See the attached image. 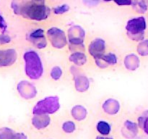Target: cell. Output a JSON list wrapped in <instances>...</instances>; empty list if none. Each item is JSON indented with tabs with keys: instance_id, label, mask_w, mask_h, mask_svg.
Instances as JSON below:
<instances>
[{
	"instance_id": "cell-25",
	"label": "cell",
	"mask_w": 148,
	"mask_h": 139,
	"mask_svg": "<svg viewBox=\"0 0 148 139\" xmlns=\"http://www.w3.org/2000/svg\"><path fill=\"white\" fill-rule=\"evenodd\" d=\"M43 139H59V138H53V137H47V138H45Z\"/></svg>"
},
{
	"instance_id": "cell-12",
	"label": "cell",
	"mask_w": 148,
	"mask_h": 139,
	"mask_svg": "<svg viewBox=\"0 0 148 139\" xmlns=\"http://www.w3.org/2000/svg\"><path fill=\"white\" fill-rule=\"evenodd\" d=\"M103 109L106 114L111 117L117 115L120 111V104L114 99H108L103 104Z\"/></svg>"
},
{
	"instance_id": "cell-23",
	"label": "cell",
	"mask_w": 148,
	"mask_h": 139,
	"mask_svg": "<svg viewBox=\"0 0 148 139\" xmlns=\"http://www.w3.org/2000/svg\"><path fill=\"white\" fill-rule=\"evenodd\" d=\"M114 1L120 6L131 5V4H132V0H114Z\"/></svg>"
},
{
	"instance_id": "cell-11",
	"label": "cell",
	"mask_w": 148,
	"mask_h": 139,
	"mask_svg": "<svg viewBox=\"0 0 148 139\" xmlns=\"http://www.w3.org/2000/svg\"><path fill=\"white\" fill-rule=\"evenodd\" d=\"M61 131L62 134L66 136H71L77 133L78 130L77 122L74 120H64L61 122Z\"/></svg>"
},
{
	"instance_id": "cell-6",
	"label": "cell",
	"mask_w": 148,
	"mask_h": 139,
	"mask_svg": "<svg viewBox=\"0 0 148 139\" xmlns=\"http://www.w3.org/2000/svg\"><path fill=\"white\" fill-rule=\"evenodd\" d=\"M47 34L53 47L60 49L66 45V36L64 31H62L60 29L52 28L48 30Z\"/></svg>"
},
{
	"instance_id": "cell-13",
	"label": "cell",
	"mask_w": 148,
	"mask_h": 139,
	"mask_svg": "<svg viewBox=\"0 0 148 139\" xmlns=\"http://www.w3.org/2000/svg\"><path fill=\"white\" fill-rule=\"evenodd\" d=\"M95 130L98 135L111 136L113 132V125L106 120H99L95 123Z\"/></svg>"
},
{
	"instance_id": "cell-20",
	"label": "cell",
	"mask_w": 148,
	"mask_h": 139,
	"mask_svg": "<svg viewBox=\"0 0 148 139\" xmlns=\"http://www.w3.org/2000/svg\"><path fill=\"white\" fill-rule=\"evenodd\" d=\"M62 74V71L61 70L60 67H54L53 69L51 70V76L52 77V78L54 80H59L61 78Z\"/></svg>"
},
{
	"instance_id": "cell-3",
	"label": "cell",
	"mask_w": 148,
	"mask_h": 139,
	"mask_svg": "<svg viewBox=\"0 0 148 139\" xmlns=\"http://www.w3.org/2000/svg\"><path fill=\"white\" fill-rule=\"evenodd\" d=\"M146 29V21L143 17H136L129 20L126 25L127 35L134 41L142 40Z\"/></svg>"
},
{
	"instance_id": "cell-16",
	"label": "cell",
	"mask_w": 148,
	"mask_h": 139,
	"mask_svg": "<svg viewBox=\"0 0 148 139\" xmlns=\"http://www.w3.org/2000/svg\"><path fill=\"white\" fill-rule=\"evenodd\" d=\"M16 130L8 126L0 127V139H14Z\"/></svg>"
},
{
	"instance_id": "cell-4",
	"label": "cell",
	"mask_w": 148,
	"mask_h": 139,
	"mask_svg": "<svg viewBox=\"0 0 148 139\" xmlns=\"http://www.w3.org/2000/svg\"><path fill=\"white\" fill-rule=\"evenodd\" d=\"M50 10L44 4L32 3L25 6L22 10L23 15L32 20H42L47 18Z\"/></svg>"
},
{
	"instance_id": "cell-18",
	"label": "cell",
	"mask_w": 148,
	"mask_h": 139,
	"mask_svg": "<svg viewBox=\"0 0 148 139\" xmlns=\"http://www.w3.org/2000/svg\"><path fill=\"white\" fill-rule=\"evenodd\" d=\"M98 60L104 61L108 65H115L117 62V58L114 54L109 53L108 54H104L103 56H101Z\"/></svg>"
},
{
	"instance_id": "cell-17",
	"label": "cell",
	"mask_w": 148,
	"mask_h": 139,
	"mask_svg": "<svg viewBox=\"0 0 148 139\" xmlns=\"http://www.w3.org/2000/svg\"><path fill=\"white\" fill-rule=\"evenodd\" d=\"M70 61L73 62L77 65H82L86 62V56L83 53H74L73 54L71 55Z\"/></svg>"
},
{
	"instance_id": "cell-14",
	"label": "cell",
	"mask_w": 148,
	"mask_h": 139,
	"mask_svg": "<svg viewBox=\"0 0 148 139\" xmlns=\"http://www.w3.org/2000/svg\"><path fill=\"white\" fill-rule=\"evenodd\" d=\"M71 115L72 119L77 122H83L88 118V111L86 108L80 105L74 107L71 110Z\"/></svg>"
},
{
	"instance_id": "cell-27",
	"label": "cell",
	"mask_w": 148,
	"mask_h": 139,
	"mask_svg": "<svg viewBox=\"0 0 148 139\" xmlns=\"http://www.w3.org/2000/svg\"><path fill=\"white\" fill-rule=\"evenodd\" d=\"M135 139H145V138H137Z\"/></svg>"
},
{
	"instance_id": "cell-15",
	"label": "cell",
	"mask_w": 148,
	"mask_h": 139,
	"mask_svg": "<svg viewBox=\"0 0 148 139\" xmlns=\"http://www.w3.org/2000/svg\"><path fill=\"white\" fill-rule=\"evenodd\" d=\"M139 127L148 136V110L144 111L140 117H138Z\"/></svg>"
},
{
	"instance_id": "cell-7",
	"label": "cell",
	"mask_w": 148,
	"mask_h": 139,
	"mask_svg": "<svg viewBox=\"0 0 148 139\" xmlns=\"http://www.w3.org/2000/svg\"><path fill=\"white\" fill-rule=\"evenodd\" d=\"M139 128L138 123L126 120L121 127V134L125 139H135L137 138Z\"/></svg>"
},
{
	"instance_id": "cell-10",
	"label": "cell",
	"mask_w": 148,
	"mask_h": 139,
	"mask_svg": "<svg viewBox=\"0 0 148 139\" xmlns=\"http://www.w3.org/2000/svg\"><path fill=\"white\" fill-rule=\"evenodd\" d=\"M29 40L38 49L44 48L46 46V39L44 36L43 30L41 28L36 29L29 34Z\"/></svg>"
},
{
	"instance_id": "cell-5",
	"label": "cell",
	"mask_w": 148,
	"mask_h": 139,
	"mask_svg": "<svg viewBox=\"0 0 148 139\" xmlns=\"http://www.w3.org/2000/svg\"><path fill=\"white\" fill-rule=\"evenodd\" d=\"M32 128L36 131L41 133L49 130L51 126L52 119L49 114H33L30 120Z\"/></svg>"
},
{
	"instance_id": "cell-19",
	"label": "cell",
	"mask_w": 148,
	"mask_h": 139,
	"mask_svg": "<svg viewBox=\"0 0 148 139\" xmlns=\"http://www.w3.org/2000/svg\"><path fill=\"white\" fill-rule=\"evenodd\" d=\"M137 51L142 56L148 55V40L141 42L137 48Z\"/></svg>"
},
{
	"instance_id": "cell-24",
	"label": "cell",
	"mask_w": 148,
	"mask_h": 139,
	"mask_svg": "<svg viewBox=\"0 0 148 139\" xmlns=\"http://www.w3.org/2000/svg\"><path fill=\"white\" fill-rule=\"evenodd\" d=\"M93 139H116V138L113 136H101L97 134Z\"/></svg>"
},
{
	"instance_id": "cell-2",
	"label": "cell",
	"mask_w": 148,
	"mask_h": 139,
	"mask_svg": "<svg viewBox=\"0 0 148 139\" xmlns=\"http://www.w3.org/2000/svg\"><path fill=\"white\" fill-rule=\"evenodd\" d=\"M60 108L57 96H49L39 101L33 108V114H53Z\"/></svg>"
},
{
	"instance_id": "cell-9",
	"label": "cell",
	"mask_w": 148,
	"mask_h": 139,
	"mask_svg": "<svg viewBox=\"0 0 148 139\" xmlns=\"http://www.w3.org/2000/svg\"><path fill=\"white\" fill-rule=\"evenodd\" d=\"M17 53L14 49L0 50V67L10 66L17 60Z\"/></svg>"
},
{
	"instance_id": "cell-26",
	"label": "cell",
	"mask_w": 148,
	"mask_h": 139,
	"mask_svg": "<svg viewBox=\"0 0 148 139\" xmlns=\"http://www.w3.org/2000/svg\"><path fill=\"white\" fill-rule=\"evenodd\" d=\"M104 1H111V0H104Z\"/></svg>"
},
{
	"instance_id": "cell-22",
	"label": "cell",
	"mask_w": 148,
	"mask_h": 139,
	"mask_svg": "<svg viewBox=\"0 0 148 139\" xmlns=\"http://www.w3.org/2000/svg\"><path fill=\"white\" fill-rule=\"evenodd\" d=\"M69 7L67 5H62V6H59V7H56L54 9V12L56 14H62L64 12H66V11L69 10Z\"/></svg>"
},
{
	"instance_id": "cell-21",
	"label": "cell",
	"mask_w": 148,
	"mask_h": 139,
	"mask_svg": "<svg viewBox=\"0 0 148 139\" xmlns=\"http://www.w3.org/2000/svg\"><path fill=\"white\" fill-rule=\"evenodd\" d=\"M14 139H30V137L25 130H16Z\"/></svg>"
},
{
	"instance_id": "cell-1",
	"label": "cell",
	"mask_w": 148,
	"mask_h": 139,
	"mask_svg": "<svg viewBox=\"0 0 148 139\" xmlns=\"http://www.w3.org/2000/svg\"><path fill=\"white\" fill-rule=\"evenodd\" d=\"M25 71L32 80L40 78L43 73V66L40 56L36 52L30 50L24 54Z\"/></svg>"
},
{
	"instance_id": "cell-8",
	"label": "cell",
	"mask_w": 148,
	"mask_h": 139,
	"mask_svg": "<svg viewBox=\"0 0 148 139\" xmlns=\"http://www.w3.org/2000/svg\"><path fill=\"white\" fill-rule=\"evenodd\" d=\"M105 41L101 39H96L91 42L89 47V52L95 59H100L104 55L105 52Z\"/></svg>"
}]
</instances>
